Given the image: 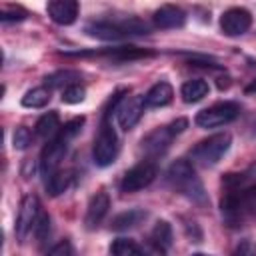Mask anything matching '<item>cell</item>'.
I'll list each match as a JSON object with an SVG mask.
<instances>
[{
    "label": "cell",
    "mask_w": 256,
    "mask_h": 256,
    "mask_svg": "<svg viewBox=\"0 0 256 256\" xmlns=\"http://www.w3.org/2000/svg\"><path fill=\"white\" fill-rule=\"evenodd\" d=\"M42 210H40V200L36 194H26L20 202V210H18V218H16V236L20 240H24L36 226L38 218H40Z\"/></svg>",
    "instance_id": "cell-7"
},
{
    "label": "cell",
    "mask_w": 256,
    "mask_h": 256,
    "mask_svg": "<svg viewBox=\"0 0 256 256\" xmlns=\"http://www.w3.org/2000/svg\"><path fill=\"white\" fill-rule=\"evenodd\" d=\"M192 256H210V254H204V252H194Z\"/></svg>",
    "instance_id": "cell-35"
},
{
    "label": "cell",
    "mask_w": 256,
    "mask_h": 256,
    "mask_svg": "<svg viewBox=\"0 0 256 256\" xmlns=\"http://www.w3.org/2000/svg\"><path fill=\"white\" fill-rule=\"evenodd\" d=\"M156 174H158L156 164L150 160H142L124 174L120 188H122V192H138V190L146 188L148 184H152Z\"/></svg>",
    "instance_id": "cell-6"
},
{
    "label": "cell",
    "mask_w": 256,
    "mask_h": 256,
    "mask_svg": "<svg viewBox=\"0 0 256 256\" xmlns=\"http://www.w3.org/2000/svg\"><path fill=\"white\" fill-rule=\"evenodd\" d=\"M80 74L74 70H64V72H56L46 76V86L48 88H68L72 84H78Z\"/></svg>",
    "instance_id": "cell-22"
},
{
    "label": "cell",
    "mask_w": 256,
    "mask_h": 256,
    "mask_svg": "<svg viewBox=\"0 0 256 256\" xmlns=\"http://www.w3.org/2000/svg\"><path fill=\"white\" fill-rule=\"evenodd\" d=\"M186 128H188V120L186 118H176L174 122H170L166 126H160V128L152 130L150 134H146L142 138V142H140L142 144L140 148L144 150L146 156H160V154H164L168 150V146L174 140V136L182 134Z\"/></svg>",
    "instance_id": "cell-3"
},
{
    "label": "cell",
    "mask_w": 256,
    "mask_h": 256,
    "mask_svg": "<svg viewBox=\"0 0 256 256\" xmlns=\"http://www.w3.org/2000/svg\"><path fill=\"white\" fill-rule=\"evenodd\" d=\"M82 124H84V118H74V120H70V122H66L62 128H60V134L64 136V138H68V140H72L80 130H82Z\"/></svg>",
    "instance_id": "cell-30"
},
{
    "label": "cell",
    "mask_w": 256,
    "mask_h": 256,
    "mask_svg": "<svg viewBox=\"0 0 256 256\" xmlns=\"http://www.w3.org/2000/svg\"><path fill=\"white\" fill-rule=\"evenodd\" d=\"M150 242H154V244H158L162 248H166V246L172 244V228H170V224L166 220L156 222V226L152 230V240Z\"/></svg>",
    "instance_id": "cell-24"
},
{
    "label": "cell",
    "mask_w": 256,
    "mask_h": 256,
    "mask_svg": "<svg viewBox=\"0 0 256 256\" xmlns=\"http://www.w3.org/2000/svg\"><path fill=\"white\" fill-rule=\"evenodd\" d=\"M174 98V90L168 82H156L146 94H144V102L148 108H160L170 104Z\"/></svg>",
    "instance_id": "cell-14"
},
{
    "label": "cell",
    "mask_w": 256,
    "mask_h": 256,
    "mask_svg": "<svg viewBox=\"0 0 256 256\" xmlns=\"http://www.w3.org/2000/svg\"><path fill=\"white\" fill-rule=\"evenodd\" d=\"M168 180L178 192H182L192 202H200V204L206 202V190L188 160H182V158L176 160L168 168Z\"/></svg>",
    "instance_id": "cell-1"
},
{
    "label": "cell",
    "mask_w": 256,
    "mask_h": 256,
    "mask_svg": "<svg viewBox=\"0 0 256 256\" xmlns=\"http://www.w3.org/2000/svg\"><path fill=\"white\" fill-rule=\"evenodd\" d=\"M34 234H36V238H38V242H42L48 234H50V216L48 214H40V218H38V222H36V226H34Z\"/></svg>",
    "instance_id": "cell-31"
},
{
    "label": "cell",
    "mask_w": 256,
    "mask_h": 256,
    "mask_svg": "<svg viewBox=\"0 0 256 256\" xmlns=\"http://www.w3.org/2000/svg\"><path fill=\"white\" fill-rule=\"evenodd\" d=\"M208 84L204 80H188L182 84L180 88V96L186 104H194V102H200L206 94H208Z\"/></svg>",
    "instance_id": "cell-19"
},
{
    "label": "cell",
    "mask_w": 256,
    "mask_h": 256,
    "mask_svg": "<svg viewBox=\"0 0 256 256\" xmlns=\"http://www.w3.org/2000/svg\"><path fill=\"white\" fill-rule=\"evenodd\" d=\"M248 172H250V174H252V178L256 180V162H254V164L250 166V170H248Z\"/></svg>",
    "instance_id": "cell-34"
},
{
    "label": "cell",
    "mask_w": 256,
    "mask_h": 256,
    "mask_svg": "<svg viewBox=\"0 0 256 256\" xmlns=\"http://www.w3.org/2000/svg\"><path fill=\"white\" fill-rule=\"evenodd\" d=\"M86 34L88 36H94L98 40H120L126 36V32L120 28V24H112V22H92L88 24L86 28Z\"/></svg>",
    "instance_id": "cell-15"
},
{
    "label": "cell",
    "mask_w": 256,
    "mask_h": 256,
    "mask_svg": "<svg viewBox=\"0 0 256 256\" xmlns=\"http://www.w3.org/2000/svg\"><path fill=\"white\" fill-rule=\"evenodd\" d=\"M102 54L108 56L110 60H116V62H130V60H138V58L152 56L150 50H144V48H138V46H118V48H108V50H104Z\"/></svg>",
    "instance_id": "cell-16"
},
{
    "label": "cell",
    "mask_w": 256,
    "mask_h": 256,
    "mask_svg": "<svg viewBox=\"0 0 256 256\" xmlns=\"http://www.w3.org/2000/svg\"><path fill=\"white\" fill-rule=\"evenodd\" d=\"M250 26H252V14L246 8L234 6L220 16V30L226 36H242L250 30Z\"/></svg>",
    "instance_id": "cell-8"
},
{
    "label": "cell",
    "mask_w": 256,
    "mask_h": 256,
    "mask_svg": "<svg viewBox=\"0 0 256 256\" xmlns=\"http://www.w3.org/2000/svg\"><path fill=\"white\" fill-rule=\"evenodd\" d=\"M110 116H104L98 128V134L94 138V146H92V158L96 166H110L116 156H118V136L108 120Z\"/></svg>",
    "instance_id": "cell-4"
},
{
    "label": "cell",
    "mask_w": 256,
    "mask_h": 256,
    "mask_svg": "<svg viewBox=\"0 0 256 256\" xmlns=\"http://www.w3.org/2000/svg\"><path fill=\"white\" fill-rule=\"evenodd\" d=\"M46 10H48V16H50L56 24H60V26H70V24L76 22L80 6H78L76 0H52V2H48Z\"/></svg>",
    "instance_id": "cell-11"
},
{
    "label": "cell",
    "mask_w": 256,
    "mask_h": 256,
    "mask_svg": "<svg viewBox=\"0 0 256 256\" xmlns=\"http://www.w3.org/2000/svg\"><path fill=\"white\" fill-rule=\"evenodd\" d=\"M30 142H32V132L26 126H16V130L12 134V146L16 150H26Z\"/></svg>",
    "instance_id": "cell-27"
},
{
    "label": "cell",
    "mask_w": 256,
    "mask_h": 256,
    "mask_svg": "<svg viewBox=\"0 0 256 256\" xmlns=\"http://www.w3.org/2000/svg\"><path fill=\"white\" fill-rule=\"evenodd\" d=\"M28 16V12L18 4H2L0 6V20L2 22H20Z\"/></svg>",
    "instance_id": "cell-25"
},
{
    "label": "cell",
    "mask_w": 256,
    "mask_h": 256,
    "mask_svg": "<svg viewBox=\"0 0 256 256\" xmlns=\"http://www.w3.org/2000/svg\"><path fill=\"white\" fill-rule=\"evenodd\" d=\"M232 256H256V242L252 238H242L236 244Z\"/></svg>",
    "instance_id": "cell-28"
},
{
    "label": "cell",
    "mask_w": 256,
    "mask_h": 256,
    "mask_svg": "<svg viewBox=\"0 0 256 256\" xmlns=\"http://www.w3.org/2000/svg\"><path fill=\"white\" fill-rule=\"evenodd\" d=\"M144 108H146V102H144V96L142 94H134L130 98H124L118 104V110H116L120 128L122 130H132L138 124V120L142 118Z\"/></svg>",
    "instance_id": "cell-10"
},
{
    "label": "cell",
    "mask_w": 256,
    "mask_h": 256,
    "mask_svg": "<svg viewBox=\"0 0 256 256\" xmlns=\"http://www.w3.org/2000/svg\"><path fill=\"white\" fill-rule=\"evenodd\" d=\"M112 256H142V248L130 238H116L110 246Z\"/></svg>",
    "instance_id": "cell-23"
},
{
    "label": "cell",
    "mask_w": 256,
    "mask_h": 256,
    "mask_svg": "<svg viewBox=\"0 0 256 256\" xmlns=\"http://www.w3.org/2000/svg\"><path fill=\"white\" fill-rule=\"evenodd\" d=\"M230 146H232V136L228 132L212 134V136L200 140L190 150V160L200 166H214L230 150Z\"/></svg>",
    "instance_id": "cell-2"
},
{
    "label": "cell",
    "mask_w": 256,
    "mask_h": 256,
    "mask_svg": "<svg viewBox=\"0 0 256 256\" xmlns=\"http://www.w3.org/2000/svg\"><path fill=\"white\" fill-rule=\"evenodd\" d=\"M46 256H76L74 254V246L70 240H60L58 244H54Z\"/></svg>",
    "instance_id": "cell-29"
},
{
    "label": "cell",
    "mask_w": 256,
    "mask_h": 256,
    "mask_svg": "<svg viewBox=\"0 0 256 256\" xmlns=\"http://www.w3.org/2000/svg\"><path fill=\"white\" fill-rule=\"evenodd\" d=\"M184 22H186L184 10L174 4H164L154 12V24L158 28H180Z\"/></svg>",
    "instance_id": "cell-13"
},
{
    "label": "cell",
    "mask_w": 256,
    "mask_h": 256,
    "mask_svg": "<svg viewBox=\"0 0 256 256\" xmlns=\"http://www.w3.org/2000/svg\"><path fill=\"white\" fill-rule=\"evenodd\" d=\"M246 94H256V80L246 86Z\"/></svg>",
    "instance_id": "cell-33"
},
{
    "label": "cell",
    "mask_w": 256,
    "mask_h": 256,
    "mask_svg": "<svg viewBox=\"0 0 256 256\" xmlns=\"http://www.w3.org/2000/svg\"><path fill=\"white\" fill-rule=\"evenodd\" d=\"M240 116V106L236 102H218L204 110H200L194 118V122L200 128H218L224 126Z\"/></svg>",
    "instance_id": "cell-5"
},
{
    "label": "cell",
    "mask_w": 256,
    "mask_h": 256,
    "mask_svg": "<svg viewBox=\"0 0 256 256\" xmlns=\"http://www.w3.org/2000/svg\"><path fill=\"white\" fill-rule=\"evenodd\" d=\"M84 98H86V88L80 84H72L62 90V102L66 104H80L84 102Z\"/></svg>",
    "instance_id": "cell-26"
},
{
    "label": "cell",
    "mask_w": 256,
    "mask_h": 256,
    "mask_svg": "<svg viewBox=\"0 0 256 256\" xmlns=\"http://www.w3.org/2000/svg\"><path fill=\"white\" fill-rule=\"evenodd\" d=\"M146 210H140V208H132L128 212H122L118 216L112 218V230H128V228H134L138 226L142 220H146Z\"/></svg>",
    "instance_id": "cell-18"
},
{
    "label": "cell",
    "mask_w": 256,
    "mask_h": 256,
    "mask_svg": "<svg viewBox=\"0 0 256 256\" xmlns=\"http://www.w3.org/2000/svg\"><path fill=\"white\" fill-rule=\"evenodd\" d=\"M60 128H62L60 126V118H58V112H54V110L46 112L36 122V134L40 138H52V136H56L60 132Z\"/></svg>",
    "instance_id": "cell-20"
},
{
    "label": "cell",
    "mask_w": 256,
    "mask_h": 256,
    "mask_svg": "<svg viewBox=\"0 0 256 256\" xmlns=\"http://www.w3.org/2000/svg\"><path fill=\"white\" fill-rule=\"evenodd\" d=\"M142 256H166L164 248L154 244V242H148L144 248H142Z\"/></svg>",
    "instance_id": "cell-32"
},
{
    "label": "cell",
    "mask_w": 256,
    "mask_h": 256,
    "mask_svg": "<svg viewBox=\"0 0 256 256\" xmlns=\"http://www.w3.org/2000/svg\"><path fill=\"white\" fill-rule=\"evenodd\" d=\"M108 208H110V198L106 192H98L90 198L88 202V208H86V216H84V224L86 228L94 230L102 220L104 216L108 214Z\"/></svg>",
    "instance_id": "cell-12"
},
{
    "label": "cell",
    "mask_w": 256,
    "mask_h": 256,
    "mask_svg": "<svg viewBox=\"0 0 256 256\" xmlns=\"http://www.w3.org/2000/svg\"><path fill=\"white\" fill-rule=\"evenodd\" d=\"M66 148H68V138H64L60 132L44 146V150L40 154V168H42V172H44L46 178L58 170V164L64 158Z\"/></svg>",
    "instance_id": "cell-9"
},
{
    "label": "cell",
    "mask_w": 256,
    "mask_h": 256,
    "mask_svg": "<svg viewBox=\"0 0 256 256\" xmlns=\"http://www.w3.org/2000/svg\"><path fill=\"white\" fill-rule=\"evenodd\" d=\"M48 102H50V88H44V86L32 88L22 96L24 108H44Z\"/></svg>",
    "instance_id": "cell-21"
},
{
    "label": "cell",
    "mask_w": 256,
    "mask_h": 256,
    "mask_svg": "<svg viewBox=\"0 0 256 256\" xmlns=\"http://www.w3.org/2000/svg\"><path fill=\"white\" fill-rule=\"evenodd\" d=\"M72 180H74L72 170H56L54 174H50L46 178V190H48L50 196H58V194H62L70 188Z\"/></svg>",
    "instance_id": "cell-17"
}]
</instances>
